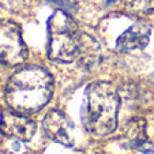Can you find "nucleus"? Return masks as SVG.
Returning a JSON list of instances; mask_svg holds the SVG:
<instances>
[{"instance_id": "nucleus-1", "label": "nucleus", "mask_w": 154, "mask_h": 154, "mask_svg": "<svg viewBox=\"0 0 154 154\" xmlns=\"http://www.w3.org/2000/svg\"><path fill=\"white\" fill-rule=\"evenodd\" d=\"M53 94V79L47 70L27 66L10 78L6 87V101L11 111L32 115L41 111Z\"/></svg>"}, {"instance_id": "nucleus-2", "label": "nucleus", "mask_w": 154, "mask_h": 154, "mask_svg": "<svg viewBox=\"0 0 154 154\" xmlns=\"http://www.w3.org/2000/svg\"><path fill=\"white\" fill-rule=\"evenodd\" d=\"M120 100L117 91L108 82H94L86 87L83 125L94 137H106L116 130Z\"/></svg>"}, {"instance_id": "nucleus-3", "label": "nucleus", "mask_w": 154, "mask_h": 154, "mask_svg": "<svg viewBox=\"0 0 154 154\" xmlns=\"http://www.w3.org/2000/svg\"><path fill=\"white\" fill-rule=\"evenodd\" d=\"M81 34L74 18L64 10H57L48 20V56L61 63L78 59Z\"/></svg>"}, {"instance_id": "nucleus-4", "label": "nucleus", "mask_w": 154, "mask_h": 154, "mask_svg": "<svg viewBox=\"0 0 154 154\" xmlns=\"http://www.w3.org/2000/svg\"><path fill=\"white\" fill-rule=\"evenodd\" d=\"M27 57V48L20 27L12 20L0 19V63L7 66L22 64Z\"/></svg>"}, {"instance_id": "nucleus-5", "label": "nucleus", "mask_w": 154, "mask_h": 154, "mask_svg": "<svg viewBox=\"0 0 154 154\" xmlns=\"http://www.w3.org/2000/svg\"><path fill=\"white\" fill-rule=\"evenodd\" d=\"M74 123L60 111H51L42 120V131L49 139L61 146H72L75 143Z\"/></svg>"}, {"instance_id": "nucleus-6", "label": "nucleus", "mask_w": 154, "mask_h": 154, "mask_svg": "<svg viewBox=\"0 0 154 154\" xmlns=\"http://www.w3.org/2000/svg\"><path fill=\"white\" fill-rule=\"evenodd\" d=\"M0 131L8 138L27 142L35 134V123L18 112H4L0 119Z\"/></svg>"}, {"instance_id": "nucleus-7", "label": "nucleus", "mask_w": 154, "mask_h": 154, "mask_svg": "<svg viewBox=\"0 0 154 154\" xmlns=\"http://www.w3.org/2000/svg\"><path fill=\"white\" fill-rule=\"evenodd\" d=\"M150 27L145 23H137L128 27L119 38L117 48L122 51H135L142 49L149 44L150 40Z\"/></svg>"}, {"instance_id": "nucleus-8", "label": "nucleus", "mask_w": 154, "mask_h": 154, "mask_svg": "<svg viewBox=\"0 0 154 154\" xmlns=\"http://www.w3.org/2000/svg\"><path fill=\"white\" fill-rule=\"evenodd\" d=\"M101 49L100 45L94 38H91L87 34H81V42H79V52L76 60L83 66L85 68L94 67L100 61Z\"/></svg>"}, {"instance_id": "nucleus-9", "label": "nucleus", "mask_w": 154, "mask_h": 154, "mask_svg": "<svg viewBox=\"0 0 154 154\" xmlns=\"http://www.w3.org/2000/svg\"><path fill=\"white\" fill-rule=\"evenodd\" d=\"M127 8L137 15H147L154 11V0H127Z\"/></svg>"}, {"instance_id": "nucleus-10", "label": "nucleus", "mask_w": 154, "mask_h": 154, "mask_svg": "<svg viewBox=\"0 0 154 154\" xmlns=\"http://www.w3.org/2000/svg\"><path fill=\"white\" fill-rule=\"evenodd\" d=\"M115 0H108V3H113Z\"/></svg>"}]
</instances>
